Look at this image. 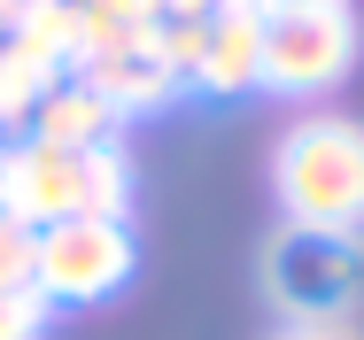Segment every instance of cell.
Here are the masks:
<instances>
[{"mask_svg":"<svg viewBox=\"0 0 364 340\" xmlns=\"http://www.w3.org/2000/svg\"><path fill=\"white\" fill-rule=\"evenodd\" d=\"M272 194L287 232L364 240V124L357 116H302L272 155Z\"/></svg>","mask_w":364,"mask_h":340,"instance_id":"obj_1","label":"cell"},{"mask_svg":"<svg viewBox=\"0 0 364 340\" xmlns=\"http://www.w3.org/2000/svg\"><path fill=\"white\" fill-rule=\"evenodd\" d=\"M0 209L16 224H63V216H124L132 209V163L124 147H39L0 139Z\"/></svg>","mask_w":364,"mask_h":340,"instance_id":"obj_2","label":"cell"},{"mask_svg":"<svg viewBox=\"0 0 364 340\" xmlns=\"http://www.w3.org/2000/svg\"><path fill=\"white\" fill-rule=\"evenodd\" d=\"M132 271H140V240H132L124 216H63V224H39L31 294L47 309H93Z\"/></svg>","mask_w":364,"mask_h":340,"instance_id":"obj_3","label":"cell"},{"mask_svg":"<svg viewBox=\"0 0 364 340\" xmlns=\"http://www.w3.org/2000/svg\"><path fill=\"white\" fill-rule=\"evenodd\" d=\"M357 16L349 8H287V16H264V85L272 93H333L349 70H357Z\"/></svg>","mask_w":364,"mask_h":340,"instance_id":"obj_4","label":"cell"},{"mask_svg":"<svg viewBox=\"0 0 364 340\" xmlns=\"http://www.w3.org/2000/svg\"><path fill=\"white\" fill-rule=\"evenodd\" d=\"M364 286V240H318V232H287L272 248V294L287 317H349Z\"/></svg>","mask_w":364,"mask_h":340,"instance_id":"obj_5","label":"cell"},{"mask_svg":"<svg viewBox=\"0 0 364 340\" xmlns=\"http://www.w3.org/2000/svg\"><path fill=\"white\" fill-rule=\"evenodd\" d=\"M186 85H202V93H248V85H264V8L225 0L218 16L202 23V55H194Z\"/></svg>","mask_w":364,"mask_h":340,"instance_id":"obj_6","label":"cell"},{"mask_svg":"<svg viewBox=\"0 0 364 340\" xmlns=\"http://www.w3.org/2000/svg\"><path fill=\"white\" fill-rule=\"evenodd\" d=\"M147 31H155V23H147ZM147 31L132 39V47H117V55H93L85 70H70V77H85V85H93L109 109H117V116H155V109H171V101L186 93V85H178V70H171L155 47H147Z\"/></svg>","mask_w":364,"mask_h":340,"instance_id":"obj_7","label":"cell"},{"mask_svg":"<svg viewBox=\"0 0 364 340\" xmlns=\"http://www.w3.org/2000/svg\"><path fill=\"white\" fill-rule=\"evenodd\" d=\"M117 132H124V116H117L85 77H63V85H47V101H39V116H31V132H23V139L85 155V147H117Z\"/></svg>","mask_w":364,"mask_h":340,"instance_id":"obj_8","label":"cell"},{"mask_svg":"<svg viewBox=\"0 0 364 340\" xmlns=\"http://www.w3.org/2000/svg\"><path fill=\"white\" fill-rule=\"evenodd\" d=\"M63 77H70V70H55L47 55H31L23 39H0V139H23V132H31L47 85H63Z\"/></svg>","mask_w":364,"mask_h":340,"instance_id":"obj_9","label":"cell"},{"mask_svg":"<svg viewBox=\"0 0 364 340\" xmlns=\"http://www.w3.org/2000/svg\"><path fill=\"white\" fill-rule=\"evenodd\" d=\"M31 256H39V232H31V224H16V216L0 209V294L31 286Z\"/></svg>","mask_w":364,"mask_h":340,"instance_id":"obj_10","label":"cell"},{"mask_svg":"<svg viewBox=\"0 0 364 340\" xmlns=\"http://www.w3.org/2000/svg\"><path fill=\"white\" fill-rule=\"evenodd\" d=\"M47 317H55V309H47L31 286L0 294V340H39V333H47Z\"/></svg>","mask_w":364,"mask_h":340,"instance_id":"obj_11","label":"cell"},{"mask_svg":"<svg viewBox=\"0 0 364 340\" xmlns=\"http://www.w3.org/2000/svg\"><path fill=\"white\" fill-rule=\"evenodd\" d=\"M77 8H93V16H109V23H132V31L163 16V0H77Z\"/></svg>","mask_w":364,"mask_h":340,"instance_id":"obj_12","label":"cell"},{"mask_svg":"<svg viewBox=\"0 0 364 340\" xmlns=\"http://www.w3.org/2000/svg\"><path fill=\"white\" fill-rule=\"evenodd\" d=\"M248 8H264V16H287V8H349V0H248Z\"/></svg>","mask_w":364,"mask_h":340,"instance_id":"obj_13","label":"cell"},{"mask_svg":"<svg viewBox=\"0 0 364 340\" xmlns=\"http://www.w3.org/2000/svg\"><path fill=\"white\" fill-rule=\"evenodd\" d=\"M225 0H163V16H218Z\"/></svg>","mask_w":364,"mask_h":340,"instance_id":"obj_14","label":"cell"}]
</instances>
